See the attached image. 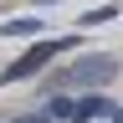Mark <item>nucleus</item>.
<instances>
[{
	"mask_svg": "<svg viewBox=\"0 0 123 123\" xmlns=\"http://www.w3.org/2000/svg\"><path fill=\"white\" fill-rule=\"evenodd\" d=\"M72 46H77V36H46V41H36V46H31V51H26L21 62H10V67H5V82H21V77H36V72H41V67H46L51 56L72 51Z\"/></svg>",
	"mask_w": 123,
	"mask_h": 123,
	"instance_id": "1",
	"label": "nucleus"
},
{
	"mask_svg": "<svg viewBox=\"0 0 123 123\" xmlns=\"http://www.w3.org/2000/svg\"><path fill=\"white\" fill-rule=\"evenodd\" d=\"M113 72H118L113 56H82V62H72V67L56 72V87H98V82H108Z\"/></svg>",
	"mask_w": 123,
	"mask_h": 123,
	"instance_id": "2",
	"label": "nucleus"
},
{
	"mask_svg": "<svg viewBox=\"0 0 123 123\" xmlns=\"http://www.w3.org/2000/svg\"><path fill=\"white\" fill-rule=\"evenodd\" d=\"M108 113H113V98H103V92H87V98H77L72 123H92V118H108Z\"/></svg>",
	"mask_w": 123,
	"mask_h": 123,
	"instance_id": "3",
	"label": "nucleus"
},
{
	"mask_svg": "<svg viewBox=\"0 0 123 123\" xmlns=\"http://www.w3.org/2000/svg\"><path fill=\"white\" fill-rule=\"evenodd\" d=\"M72 98H46V108H41V123H72Z\"/></svg>",
	"mask_w": 123,
	"mask_h": 123,
	"instance_id": "4",
	"label": "nucleus"
},
{
	"mask_svg": "<svg viewBox=\"0 0 123 123\" xmlns=\"http://www.w3.org/2000/svg\"><path fill=\"white\" fill-rule=\"evenodd\" d=\"M41 21L36 15H21V21H0V36H36Z\"/></svg>",
	"mask_w": 123,
	"mask_h": 123,
	"instance_id": "5",
	"label": "nucleus"
},
{
	"mask_svg": "<svg viewBox=\"0 0 123 123\" xmlns=\"http://www.w3.org/2000/svg\"><path fill=\"white\" fill-rule=\"evenodd\" d=\"M103 21H113V5H103V10H87L77 26H103Z\"/></svg>",
	"mask_w": 123,
	"mask_h": 123,
	"instance_id": "6",
	"label": "nucleus"
},
{
	"mask_svg": "<svg viewBox=\"0 0 123 123\" xmlns=\"http://www.w3.org/2000/svg\"><path fill=\"white\" fill-rule=\"evenodd\" d=\"M108 123H123V108L118 103H113V113H108Z\"/></svg>",
	"mask_w": 123,
	"mask_h": 123,
	"instance_id": "7",
	"label": "nucleus"
},
{
	"mask_svg": "<svg viewBox=\"0 0 123 123\" xmlns=\"http://www.w3.org/2000/svg\"><path fill=\"white\" fill-rule=\"evenodd\" d=\"M10 123H26V118H10Z\"/></svg>",
	"mask_w": 123,
	"mask_h": 123,
	"instance_id": "8",
	"label": "nucleus"
}]
</instances>
